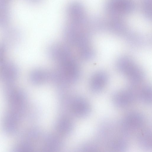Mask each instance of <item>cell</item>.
Returning a JSON list of instances; mask_svg holds the SVG:
<instances>
[{
	"instance_id": "7a4b0ae2",
	"label": "cell",
	"mask_w": 152,
	"mask_h": 152,
	"mask_svg": "<svg viewBox=\"0 0 152 152\" xmlns=\"http://www.w3.org/2000/svg\"><path fill=\"white\" fill-rule=\"evenodd\" d=\"M117 65L118 70L132 82H138L143 78L144 75L142 70L128 57L119 58Z\"/></svg>"
},
{
	"instance_id": "8fae6325",
	"label": "cell",
	"mask_w": 152,
	"mask_h": 152,
	"mask_svg": "<svg viewBox=\"0 0 152 152\" xmlns=\"http://www.w3.org/2000/svg\"><path fill=\"white\" fill-rule=\"evenodd\" d=\"M50 72L42 68H37L30 73L29 78L33 84L39 85L50 80Z\"/></svg>"
},
{
	"instance_id": "52a82bcc",
	"label": "cell",
	"mask_w": 152,
	"mask_h": 152,
	"mask_svg": "<svg viewBox=\"0 0 152 152\" xmlns=\"http://www.w3.org/2000/svg\"><path fill=\"white\" fill-rule=\"evenodd\" d=\"M1 39V43L7 49L18 46L22 39V35L19 30L11 28L4 32Z\"/></svg>"
},
{
	"instance_id": "e0dca14e",
	"label": "cell",
	"mask_w": 152,
	"mask_h": 152,
	"mask_svg": "<svg viewBox=\"0 0 152 152\" xmlns=\"http://www.w3.org/2000/svg\"><path fill=\"white\" fill-rule=\"evenodd\" d=\"M143 7L145 14L150 17L151 15V0H144Z\"/></svg>"
},
{
	"instance_id": "2e32d148",
	"label": "cell",
	"mask_w": 152,
	"mask_h": 152,
	"mask_svg": "<svg viewBox=\"0 0 152 152\" xmlns=\"http://www.w3.org/2000/svg\"><path fill=\"white\" fill-rule=\"evenodd\" d=\"M139 95V97L143 103L148 104L151 103L152 91L150 86H146L142 88Z\"/></svg>"
},
{
	"instance_id": "d6986e66",
	"label": "cell",
	"mask_w": 152,
	"mask_h": 152,
	"mask_svg": "<svg viewBox=\"0 0 152 152\" xmlns=\"http://www.w3.org/2000/svg\"><path fill=\"white\" fill-rule=\"evenodd\" d=\"M7 49L1 43H0V64L5 60V56Z\"/></svg>"
},
{
	"instance_id": "9a60e30c",
	"label": "cell",
	"mask_w": 152,
	"mask_h": 152,
	"mask_svg": "<svg viewBox=\"0 0 152 152\" xmlns=\"http://www.w3.org/2000/svg\"><path fill=\"white\" fill-rule=\"evenodd\" d=\"M111 149L115 151H122L126 150L128 147V143L126 140L122 138L113 140L109 144Z\"/></svg>"
},
{
	"instance_id": "3957f363",
	"label": "cell",
	"mask_w": 152,
	"mask_h": 152,
	"mask_svg": "<svg viewBox=\"0 0 152 152\" xmlns=\"http://www.w3.org/2000/svg\"><path fill=\"white\" fill-rule=\"evenodd\" d=\"M19 72L18 67L11 61L5 60L0 64V77L5 84H13Z\"/></svg>"
},
{
	"instance_id": "9c48e42d",
	"label": "cell",
	"mask_w": 152,
	"mask_h": 152,
	"mask_svg": "<svg viewBox=\"0 0 152 152\" xmlns=\"http://www.w3.org/2000/svg\"><path fill=\"white\" fill-rule=\"evenodd\" d=\"M70 109L73 114L79 117L87 116L91 110L88 102L82 98L76 99L73 101L70 105Z\"/></svg>"
},
{
	"instance_id": "ba28073f",
	"label": "cell",
	"mask_w": 152,
	"mask_h": 152,
	"mask_svg": "<svg viewBox=\"0 0 152 152\" xmlns=\"http://www.w3.org/2000/svg\"><path fill=\"white\" fill-rule=\"evenodd\" d=\"M134 91L130 90H122L115 93L113 96V101L116 107L124 108L131 104L136 97Z\"/></svg>"
},
{
	"instance_id": "6da1fadb",
	"label": "cell",
	"mask_w": 152,
	"mask_h": 152,
	"mask_svg": "<svg viewBox=\"0 0 152 152\" xmlns=\"http://www.w3.org/2000/svg\"><path fill=\"white\" fill-rule=\"evenodd\" d=\"M57 64L56 67L51 72V80L64 84H72L78 81L80 76V70L74 56Z\"/></svg>"
},
{
	"instance_id": "30bf717a",
	"label": "cell",
	"mask_w": 152,
	"mask_h": 152,
	"mask_svg": "<svg viewBox=\"0 0 152 152\" xmlns=\"http://www.w3.org/2000/svg\"><path fill=\"white\" fill-rule=\"evenodd\" d=\"M106 74L103 71L98 72L92 76L90 81L91 90L96 93L101 91L105 86L107 81Z\"/></svg>"
},
{
	"instance_id": "8992f818",
	"label": "cell",
	"mask_w": 152,
	"mask_h": 152,
	"mask_svg": "<svg viewBox=\"0 0 152 152\" xmlns=\"http://www.w3.org/2000/svg\"><path fill=\"white\" fill-rule=\"evenodd\" d=\"M134 8L132 0H109L107 5L108 11L116 15L127 14L132 11Z\"/></svg>"
},
{
	"instance_id": "4fadbf2b",
	"label": "cell",
	"mask_w": 152,
	"mask_h": 152,
	"mask_svg": "<svg viewBox=\"0 0 152 152\" xmlns=\"http://www.w3.org/2000/svg\"><path fill=\"white\" fill-rule=\"evenodd\" d=\"M73 125L71 121L66 118L59 119L57 123L56 128L58 132L62 134H66L72 131Z\"/></svg>"
},
{
	"instance_id": "ac0fdd59",
	"label": "cell",
	"mask_w": 152,
	"mask_h": 152,
	"mask_svg": "<svg viewBox=\"0 0 152 152\" xmlns=\"http://www.w3.org/2000/svg\"><path fill=\"white\" fill-rule=\"evenodd\" d=\"M98 149L97 146L94 143H90L85 145L83 149L86 151H95Z\"/></svg>"
},
{
	"instance_id": "ffe728a7",
	"label": "cell",
	"mask_w": 152,
	"mask_h": 152,
	"mask_svg": "<svg viewBox=\"0 0 152 152\" xmlns=\"http://www.w3.org/2000/svg\"><path fill=\"white\" fill-rule=\"evenodd\" d=\"M31 2L33 3H36L40 2L41 0H28Z\"/></svg>"
},
{
	"instance_id": "277c9868",
	"label": "cell",
	"mask_w": 152,
	"mask_h": 152,
	"mask_svg": "<svg viewBox=\"0 0 152 152\" xmlns=\"http://www.w3.org/2000/svg\"><path fill=\"white\" fill-rule=\"evenodd\" d=\"M144 122V117L142 114L137 112H131L124 117L121 126L123 132H129L139 129Z\"/></svg>"
},
{
	"instance_id": "5b68a950",
	"label": "cell",
	"mask_w": 152,
	"mask_h": 152,
	"mask_svg": "<svg viewBox=\"0 0 152 152\" xmlns=\"http://www.w3.org/2000/svg\"><path fill=\"white\" fill-rule=\"evenodd\" d=\"M48 53L49 57L56 63L74 55L67 45L59 42L51 45L48 49Z\"/></svg>"
},
{
	"instance_id": "5bb4252c",
	"label": "cell",
	"mask_w": 152,
	"mask_h": 152,
	"mask_svg": "<svg viewBox=\"0 0 152 152\" xmlns=\"http://www.w3.org/2000/svg\"><path fill=\"white\" fill-rule=\"evenodd\" d=\"M61 142L56 136H51L46 140L44 145V150L47 151H56L59 149L61 146Z\"/></svg>"
},
{
	"instance_id": "7c38bea8",
	"label": "cell",
	"mask_w": 152,
	"mask_h": 152,
	"mask_svg": "<svg viewBox=\"0 0 152 152\" xmlns=\"http://www.w3.org/2000/svg\"><path fill=\"white\" fill-rule=\"evenodd\" d=\"M138 140L140 146L145 149L150 150L152 148L151 131L149 129H146L140 134Z\"/></svg>"
}]
</instances>
